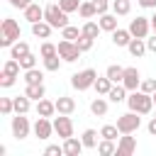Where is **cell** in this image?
Here are the masks:
<instances>
[{"label":"cell","mask_w":156,"mask_h":156,"mask_svg":"<svg viewBox=\"0 0 156 156\" xmlns=\"http://www.w3.org/2000/svg\"><path fill=\"white\" fill-rule=\"evenodd\" d=\"M127 107L139 112V115H149L154 110V95H149L144 90H132L127 95Z\"/></svg>","instance_id":"1"},{"label":"cell","mask_w":156,"mask_h":156,"mask_svg":"<svg viewBox=\"0 0 156 156\" xmlns=\"http://www.w3.org/2000/svg\"><path fill=\"white\" fill-rule=\"evenodd\" d=\"M15 41H20V24L12 17H5L0 22V46L10 49Z\"/></svg>","instance_id":"2"},{"label":"cell","mask_w":156,"mask_h":156,"mask_svg":"<svg viewBox=\"0 0 156 156\" xmlns=\"http://www.w3.org/2000/svg\"><path fill=\"white\" fill-rule=\"evenodd\" d=\"M44 20H46L54 29H63V27L68 24V12H63L58 2H51V5L44 7Z\"/></svg>","instance_id":"3"},{"label":"cell","mask_w":156,"mask_h":156,"mask_svg":"<svg viewBox=\"0 0 156 156\" xmlns=\"http://www.w3.org/2000/svg\"><path fill=\"white\" fill-rule=\"evenodd\" d=\"M95 80H98V71L95 68H83V71H78V73L71 76V85L76 90H80V93L88 90V88H93Z\"/></svg>","instance_id":"4"},{"label":"cell","mask_w":156,"mask_h":156,"mask_svg":"<svg viewBox=\"0 0 156 156\" xmlns=\"http://www.w3.org/2000/svg\"><path fill=\"white\" fill-rule=\"evenodd\" d=\"M139 127H141V117H139V112H134V110H129V112H124V115L117 117V129H119V134H134Z\"/></svg>","instance_id":"5"},{"label":"cell","mask_w":156,"mask_h":156,"mask_svg":"<svg viewBox=\"0 0 156 156\" xmlns=\"http://www.w3.org/2000/svg\"><path fill=\"white\" fill-rule=\"evenodd\" d=\"M56 46H58V56H61L66 63L78 61V58H80V54H83V51L78 49V44H76V41H68V39H61Z\"/></svg>","instance_id":"6"},{"label":"cell","mask_w":156,"mask_h":156,"mask_svg":"<svg viewBox=\"0 0 156 156\" xmlns=\"http://www.w3.org/2000/svg\"><path fill=\"white\" fill-rule=\"evenodd\" d=\"M129 32H132V37H136V39H146L149 34H151V17H134L132 22H129Z\"/></svg>","instance_id":"7"},{"label":"cell","mask_w":156,"mask_h":156,"mask_svg":"<svg viewBox=\"0 0 156 156\" xmlns=\"http://www.w3.org/2000/svg\"><path fill=\"white\" fill-rule=\"evenodd\" d=\"M10 127H12V136H15L17 141H20V139H27V136H29V132L34 129V127L29 124V119H27L24 115H17V112H15V117H12V124H10Z\"/></svg>","instance_id":"8"},{"label":"cell","mask_w":156,"mask_h":156,"mask_svg":"<svg viewBox=\"0 0 156 156\" xmlns=\"http://www.w3.org/2000/svg\"><path fill=\"white\" fill-rule=\"evenodd\" d=\"M54 132H56L61 139L73 136V122H71V117H68V115H58V117L54 119Z\"/></svg>","instance_id":"9"},{"label":"cell","mask_w":156,"mask_h":156,"mask_svg":"<svg viewBox=\"0 0 156 156\" xmlns=\"http://www.w3.org/2000/svg\"><path fill=\"white\" fill-rule=\"evenodd\" d=\"M54 134V122L49 119V117H37V122H34V136L37 139H49Z\"/></svg>","instance_id":"10"},{"label":"cell","mask_w":156,"mask_h":156,"mask_svg":"<svg viewBox=\"0 0 156 156\" xmlns=\"http://www.w3.org/2000/svg\"><path fill=\"white\" fill-rule=\"evenodd\" d=\"M122 85L132 93V90H139V85H141V76H139V71L134 68V66H129V68H124V78H122Z\"/></svg>","instance_id":"11"},{"label":"cell","mask_w":156,"mask_h":156,"mask_svg":"<svg viewBox=\"0 0 156 156\" xmlns=\"http://www.w3.org/2000/svg\"><path fill=\"white\" fill-rule=\"evenodd\" d=\"M136 151V139L132 134H122L117 141V156H132Z\"/></svg>","instance_id":"12"},{"label":"cell","mask_w":156,"mask_h":156,"mask_svg":"<svg viewBox=\"0 0 156 156\" xmlns=\"http://www.w3.org/2000/svg\"><path fill=\"white\" fill-rule=\"evenodd\" d=\"M22 12H24V20H27L29 24H34V22H41V20H44V7H41L39 2H32V5H27Z\"/></svg>","instance_id":"13"},{"label":"cell","mask_w":156,"mask_h":156,"mask_svg":"<svg viewBox=\"0 0 156 156\" xmlns=\"http://www.w3.org/2000/svg\"><path fill=\"white\" fill-rule=\"evenodd\" d=\"M127 93H129V90H127V88H124L122 83H115V85L110 88V93H107L105 98H107L110 102H115V105H117V102H127Z\"/></svg>","instance_id":"14"},{"label":"cell","mask_w":156,"mask_h":156,"mask_svg":"<svg viewBox=\"0 0 156 156\" xmlns=\"http://www.w3.org/2000/svg\"><path fill=\"white\" fill-rule=\"evenodd\" d=\"M98 22H100V29L102 32H115L117 29V15L115 12H105V15H98Z\"/></svg>","instance_id":"15"},{"label":"cell","mask_w":156,"mask_h":156,"mask_svg":"<svg viewBox=\"0 0 156 156\" xmlns=\"http://www.w3.org/2000/svg\"><path fill=\"white\" fill-rule=\"evenodd\" d=\"M54 102H56V112H58V115H73V110H76V100L68 98V95H61V98L54 100Z\"/></svg>","instance_id":"16"},{"label":"cell","mask_w":156,"mask_h":156,"mask_svg":"<svg viewBox=\"0 0 156 156\" xmlns=\"http://www.w3.org/2000/svg\"><path fill=\"white\" fill-rule=\"evenodd\" d=\"M83 149H85V146H83V141H80V139H76V136L63 139V154H66V156H78Z\"/></svg>","instance_id":"17"},{"label":"cell","mask_w":156,"mask_h":156,"mask_svg":"<svg viewBox=\"0 0 156 156\" xmlns=\"http://www.w3.org/2000/svg\"><path fill=\"white\" fill-rule=\"evenodd\" d=\"M51 32H54V27H51L46 20H41V22H34V24H32V34H34L37 39H49V37H51Z\"/></svg>","instance_id":"18"},{"label":"cell","mask_w":156,"mask_h":156,"mask_svg":"<svg viewBox=\"0 0 156 156\" xmlns=\"http://www.w3.org/2000/svg\"><path fill=\"white\" fill-rule=\"evenodd\" d=\"M132 39H134V37H132L129 29H119V27H117V29L112 32V44H115V46H124V49H127Z\"/></svg>","instance_id":"19"},{"label":"cell","mask_w":156,"mask_h":156,"mask_svg":"<svg viewBox=\"0 0 156 156\" xmlns=\"http://www.w3.org/2000/svg\"><path fill=\"white\" fill-rule=\"evenodd\" d=\"M37 115H39V117H54V115H56V102H51V100H46V98L37 100Z\"/></svg>","instance_id":"20"},{"label":"cell","mask_w":156,"mask_h":156,"mask_svg":"<svg viewBox=\"0 0 156 156\" xmlns=\"http://www.w3.org/2000/svg\"><path fill=\"white\" fill-rule=\"evenodd\" d=\"M127 51H129V54H132L134 58H141V56H144V54L149 51V49H146V39H136V37H134V39L129 41Z\"/></svg>","instance_id":"21"},{"label":"cell","mask_w":156,"mask_h":156,"mask_svg":"<svg viewBox=\"0 0 156 156\" xmlns=\"http://www.w3.org/2000/svg\"><path fill=\"white\" fill-rule=\"evenodd\" d=\"M24 95L32 98V100H41V98L46 95V88H44V83H27Z\"/></svg>","instance_id":"22"},{"label":"cell","mask_w":156,"mask_h":156,"mask_svg":"<svg viewBox=\"0 0 156 156\" xmlns=\"http://www.w3.org/2000/svg\"><path fill=\"white\" fill-rule=\"evenodd\" d=\"M98 154L100 156H117V144L112 139H100L98 141Z\"/></svg>","instance_id":"23"},{"label":"cell","mask_w":156,"mask_h":156,"mask_svg":"<svg viewBox=\"0 0 156 156\" xmlns=\"http://www.w3.org/2000/svg\"><path fill=\"white\" fill-rule=\"evenodd\" d=\"M12 100H15V112H17V115H27V112H29L32 98H27V95L22 93V95H17V98H12Z\"/></svg>","instance_id":"24"},{"label":"cell","mask_w":156,"mask_h":156,"mask_svg":"<svg viewBox=\"0 0 156 156\" xmlns=\"http://www.w3.org/2000/svg\"><path fill=\"white\" fill-rule=\"evenodd\" d=\"M98 136H100V132H95V129H85V132L80 134V141H83L85 149H98Z\"/></svg>","instance_id":"25"},{"label":"cell","mask_w":156,"mask_h":156,"mask_svg":"<svg viewBox=\"0 0 156 156\" xmlns=\"http://www.w3.org/2000/svg\"><path fill=\"white\" fill-rule=\"evenodd\" d=\"M107 107H110V105H107L105 98H95V100L90 102V112H93L95 117H105V115H107Z\"/></svg>","instance_id":"26"},{"label":"cell","mask_w":156,"mask_h":156,"mask_svg":"<svg viewBox=\"0 0 156 156\" xmlns=\"http://www.w3.org/2000/svg\"><path fill=\"white\" fill-rule=\"evenodd\" d=\"M112 12L117 17H124L132 12V0H112Z\"/></svg>","instance_id":"27"},{"label":"cell","mask_w":156,"mask_h":156,"mask_svg":"<svg viewBox=\"0 0 156 156\" xmlns=\"http://www.w3.org/2000/svg\"><path fill=\"white\" fill-rule=\"evenodd\" d=\"M78 15H80L83 20H93V17L98 15V10H95V2H93V0H85V2H80V7H78Z\"/></svg>","instance_id":"28"},{"label":"cell","mask_w":156,"mask_h":156,"mask_svg":"<svg viewBox=\"0 0 156 156\" xmlns=\"http://www.w3.org/2000/svg\"><path fill=\"white\" fill-rule=\"evenodd\" d=\"M27 54H29V44H27V41H15V44L10 46V56L17 58V61H20L22 56H27Z\"/></svg>","instance_id":"29"},{"label":"cell","mask_w":156,"mask_h":156,"mask_svg":"<svg viewBox=\"0 0 156 156\" xmlns=\"http://www.w3.org/2000/svg\"><path fill=\"white\" fill-rule=\"evenodd\" d=\"M112 85H115V83H112L107 76H98V80H95V85H93V88H95V93H98V95H107Z\"/></svg>","instance_id":"30"},{"label":"cell","mask_w":156,"mask_h":156,"mask_svg":"<svg viewBox=\"0 0 156 156\" xmlns=\"http://www.w3.org/2000/svg\"><path fill=\"white\" fill-rule=\"evenodd\" d=\"M105 76H107L112 83H122V78H124V68H122V66H117V63H112V66H107Z\"/></svg>","instance_id":"31"},{"label":"cell","mask_w":156,"mask_h":156,"mask_svg":"<svg viewBox=\"0 0 156 156\" xmlns=\"http://www.w3.org/2000/svg\"><path fill=\"white\" fill-rule=\"evenodd\" d=\"M80 32H83V34H88V37H93V39H98V34H100L102 29H100V22H93V20H88V22L80 27Z\"/></svg>","instance_id":"32"},{"label":"cell","mask_w":156,"mask_h":156,"mask_svg":"<svg viewBox=\"0 0 156 156\" xmlns=\"http://www.w3.org/2000/svg\"><path fill=\"white\" fill-rule=\"evenodd\" d=\"M24 83H44V71H39L37 66L24 71Z\"/></svg>","instance_id":"33"},{"label":"cell","mask_w":156,"mask_h":156,"mask_svg":"<svg viewBox=\"0 0 156 156\" xmlns=\"http://www.w3.org/2000/svg\"><path fill=\"white\" fill-rule=\"evenodd\" d=\"M58 54V46L51 44V41H41V49H39V56L41 58H49V56H56Z\"/></svg>","instance_id":"34"},{"label":"cell","mask_w":156,"mask_h":156,"mask_svg":"<svg viewBox=\"0 0 156 156\" xmlns=\"http://www.w3.org/2000/svg\"><path fill=\"white\" fill-rule=\"evenodd\" d=\"M20 68H22V66H20V61H17V58H12V56L2 63V71H5V73H10V76H20Z\"/></svg>","instance_id":"35"},{"label":"cell","mask_w":156,"mask_h":156,"mask_svg":"<svg viewBox=\"0 0 156 156\" xmlns=\"http://www.w3.org/2000/svg\"><path fill=\"white\" fill-rule=\"evenodd\" d=\"M80 37V29L78 27H71V24H66L63 29H61V39H68V41H76Z\"/></svg>","instance_id":"36"},{"label":"cell","mask_w":156,"mask_h":156,"mask_svg":"<svg viewBox=\"0 0 156 156\" xmlns=\"http://www.w3.org/2000/svg\"><path fill=\"white\" fill-rule=\"evenodd\" d=\"M76 44H78V49H80V51H90V49H93V44H95V39L80 32V37L76 39Z\"/></svg>","instance_id":"37"},{"label":"cell","mask_w":156,"mask_h":156,"mask_svg":"<svg viewBox=\"0 0 156 156\" xmlns=\"http://www.w3.org/2000/svg\"><path fill=\"white\" fill-rule=\"evenodd\" d=\"M117 134H119V129H117V124H102V129H100V136L102 139H117Z\"/></svg>","instance_id":"38"},{"label":"cell","mask_w":156,"mask_h":156,"mask_svg":"<svg viewBox=\"0 0 156 156\" xmlns=\"http://www.w3.org/2000/svg\"><path fill=\"white\" fill-rule=\"evenodd\" d=\"M61 63H63V58L56 54V56H49V58H44V68L46 71H58L61 68Z\"/></svg>","instance_id":"39"},{"label":"cell","mask_w":156,"mask_h":156,"mask_svg":"<svg viewBox=\"0 0 156 156\" xmlns=\"http://www.w3.org/2000/svg\"><path fill=\"white\" fill-rule=\"evenodd\" d=\"M80 2H83V0H58L61 10H63V12H68V15H71V12H78Z\"/></svg>","instance_id":"40"},{"label":"cell","mask_w":156,"mask_h":156,"mask_svg":"<svg viewBox=\"0 0 156 156\" xmlns=\"http://www.w3.org/2000/svg\"><path fill=\"white\" fill-rule=\"evenodd\" d=\"M20 66H22V71H29V68H34V66H37V56L29 51L27 56H22V58H20Z\"/></svg>","instance_id":"41"},{"label":"cell","mask_w":156,"mask_h":156,"mask_svg":"<svg viewBox=\"0 0 156 156\" xmlns=\"http://www.w3.org/2000/svg\"><path fill=\"white\" fill-rule=\"evenodd\" d=\"M0 112L2 115H12L15 112V100L12 98H0Z\"/></svg>","instance_id":"42"},{"label":"cell","mask_w":156,"mask_h":156,"mask_svg":"<svg viewBox=\"0 0 156 156\" xmlns=\"http://www.w3.org/2000/svg\"><path fill=\"white\" fill-rule=\"evenodd\" d=\"M139 90H144V93L154 95V93H156V78H144V80H141V85H139Z\"/></svg>","instance_id":"43"},{"label":"cell","mask_w":156,"mask_h":156,"mask_svg":"<svg viewBox=\"0 0 156 156\" xmlns=\"http://www.w3.org/2000/svg\"><path fill=\"white\" fill-rule=\"evenodd\" d=\"M63 154V144H49L44 149V156H61Z\"/></svg>","instance_id":"44"},{"label":"cell","mask_w":156,"mask_h":156,"mask_svg":"<svg viewBox=\"0 0 156 156\" xmlns=\"http://www.w3.org/2000/svg\"><path fill=\"white\" fill-rule=\"evenodd\" d=\"M93 2H95L98 15H105V12H110V10H112V2H110V0H93Z\"/></svg>","instance_id":"45"},{"label":"cell","mask_w":156,"mask_h":156,"mask_svg":"<svg viewBox=\"0 0 156 156\" xmlns=\"http://www.w3.org/2000/svg\"><path fill=\"white\" fill-rule=\"evenodd\" d=\"M15 80H17V76H10V73H5V71L0 73V85H2V88H12Z\"/></svg>","instance_id":"46"},{"label":"cell","mask_w":156,"mask_h":156,"mask_svg":"<svg viewBox=\"0 0 156 156\" xmlns=\"http://www.w3.org/2000/svg\"><path fill=\"white\" fill-rule=\"evenodd\" d=\"M146 49H149V51H154V54H156V32H154V34H149V37H146Z\"/></svg>","instance_id":"47"},{"label":"cell","mask_w":156,"mask_h":156,"mask_svg":"<svg viewBox=\"0 0 156 156\" xmlns=\"http://www.w3.org/2000/svg\"><path fill=\"white\" fill-rule=\"evenodd\" d=\"M10 5L17 7V10H24L27 5H32V0H10Z\"/></svg>","instance_id":"48"},{"label":"cell","mask_w":156,"mask_h":156,"mask_svg":"<svg viewBox=\"0 0 156 156\" xmlns=\"http://www.w3.org/2000/svg\"><path fill=\"white\" fill-rule=\"evenodd\" d=\"M139 5L144 10H156V0H139Z\"/></svg>","instance_id":"49"},{"label":"cell","mask_w":156,"mask_h":156,"mask_svg":"<svg viewBox=\"0 0 156 156\" xmlns=\"http://www.w3.org/2000/svg\"><path fill=\"white\" fill-rule=\"evenodd\" d=\"M146 129H149V134H151V136H156V117H151V119H149Z\"/></svg>","instance_id":"50"},{"label":"cell","mask_w":156,"mask_h":156,"mask_svg":"<svg viewBox=\"0 0 156 156\" xmlns=\"http://www.w3.org/2000/svg\"><path fill=\"white\" fill-rule=\"evenodd\" d=\"M151 32H156V12L151 15Z\"/></svg>","instance_id":"51"},{"label":"cell","mask_w":156,"mask_h":156,"mask_svg":"<svg viewBox=\"0 0 156 156\" xmlns=\"http://www.w3.org/2000/svg\"><path fill=\"white\" fill-rule=\"evenodd\" d=\"M154 105H156V93H154Z\"/></svg>","instance_id":"52"}]
</instances>
